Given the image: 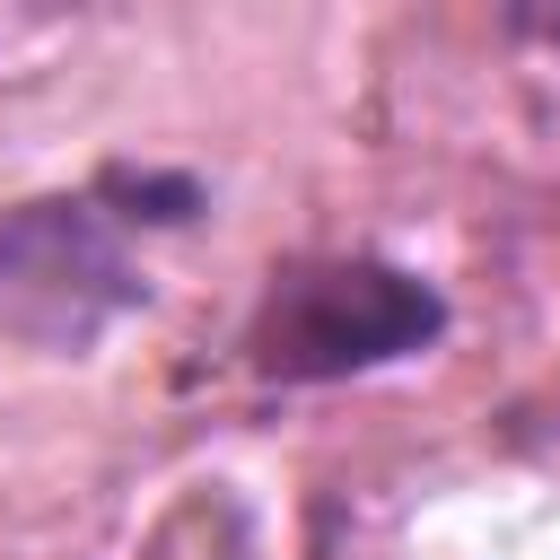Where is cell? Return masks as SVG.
Masks as SVG:
<instances>
[{
    "label": "cell",
    "mask_w": 560,
    "mask_h": 560,
    "mask_svg": "<svg viewBox=\"0 0 560 560\" xmlns=\"http://www.w3.org/2000/svg\"><path fill=\"white\" fill-rule=\"evenodd\" d=\"M140 298H149V271L131 262V245L88 192H44V201L0 210V332L9 341L79 359Z\"/></svg>",
    "instance_id": "cell-2"
},
{
    "label": "cell",
    "mask_w": 560,
    "mask_h": 560,
    "mask_svg": "<svg viewBox=\"0 0 560 560\" xmlns=\"http://www.w3.org/2000/svg\"><path fill=\"white\" fill-rule=\"evenodd\" d=\"M105 219H140V228H184L201 210V184L192 175H166V166H105L96 192H88Z\"/></svg>",
    "instance_id": "cell-3"
},
{
    "label": "cell",
    "mask_w": 560,
    "mask_h": 560,
    "mask_svg": "<svg viewBox=\"0 0 560 560\" xmlns=\"http://www.w3.org/2000/svg\"><path fill=\"white\" fill-rule=\"evenodd\" d=\"M438 332H446V298L420 271L385 254H306L271 271L245 324V368L262 385H341L429 350Z\"/></svg>",
    "instance_id": "cell-1"
}]
</instances>
